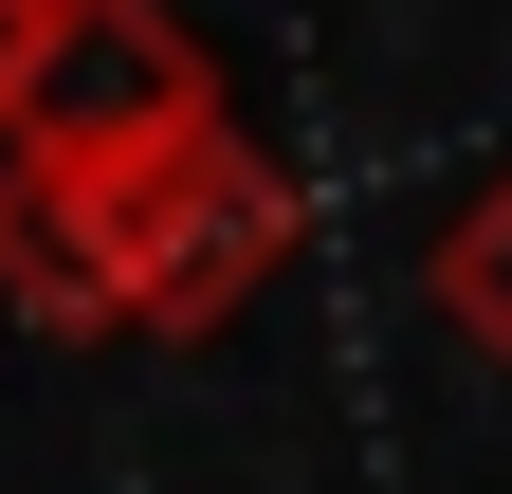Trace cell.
Segmentation results:
<instances>
[{
	"label": "cell",
	"instance_id": "6da1fadb",
	"mask_svg": "<svg viewBox=\"0 0 512 494\" xmlns=\"http://www.w3.org/2000/svg\"><path fill=\"white\" fill-rule=\"evenodd\" d=\"M293 257V183L256 129H183L128 165H0V312L19 330H165L202 348Z\"/></svg>",
	"mask_w": 512,
	"mask_h": 494
},
{
	"label": "cell",
	"instance_id": "7a4b0ae2",
	"mask_svg": "<svg viewBox=\"0 0 512 494\" xmlns=\"http://www.w3.org/2000/svg\"><path fill=\"white\" fill-rule=\"evenodd\" d=\"M183 129H238L220 110V55L165 19V0H55V55H37V110L0 165H128V147H183Z\"/></svg>",
	"mask_w": 512,
	"mask_h": 494
},
{
	"label": "cell",
	"instance_id": "3957f363",
	"mask_svg": "<svg viewBox=\"0 0 512 494\" xmlns=\"http://www.w3.org/2000/svg\"><path fill=\"white\" fill-rule=\"evenodd\" d=\"M421 293H439V330H458L476 366H512V165H494L476 202L421 238Z\"/></svg>",
	"mask_w": 512,
	"mask_h": 494
},
{
	"label": "cell",
	"instance_id": "277c9868",
	"mask_svg": "<svg viewBox=\"0 0 512 494\" xmlns=\"http://www.w3.org/2000/svg\"><path fill=\"white\" fill-rule=\"evenodd\" d=\"M37 55H55V0H0V147H19V110H37Z\"/></svg>",
	"mask_w": 512,
	"mask_h": 494
}]
</instances>
